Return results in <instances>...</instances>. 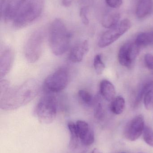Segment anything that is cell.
<instances>
[{"label":"cell","instance_id":"30","mask_svg":"<svg viewBox=\"0 0 153 153\" xmlns=\"http://www.w3.org/2000/svg\"><path fill=\"white\" fill-rule=\"evenodd\" d=\"M91 153H102L100 151L98 148H95L93 150Z\"/></svg>","mask_w":153,"mask_h":153},{"label":"cell","instance_id":"28","mask_svg":"<svg viewBox=\"0 0 153 153\" xmlns=\"http://www.w3.org/2000/svg\"><path fill=\"white\" fill-rule=\"evenodd\" d=\"M106 2L109 6L111 8H119L123 3V0H106Z\"/></svg>","mask_w":153,"mask_h":153},{"label":"cell","instance_id":"6","mask_svg":"<svg viewBox=\"0 0 153 153\" xmlns=\"http://www.w3.org/2000/svg\"><path fill=\"white\" fill-rule=\"evenodd\" d=\"M131 26V22L129 19L123 20L102 35L99 39L98 45L102 48L108 46L128 31Z\"/></svg>","mask_w":153,"mask_h":153},{"label":"cell","instance_id":"10","mask_svg":"<svg viewBox=\"0 0 153 153\" xmlns=\"http://www.w3.org/2000/svg\"><path fill=\"white\" fill-rule=\"evenodd\" d=\"M76 130L81 142L85 146L91 145L94 142V134L88 123L79 120L75 123Z\"/></svg>","mask_w":153,"mask_h":153},{"label":"cell","instance_id":"5","mask_svg":"<svg viewBox=\"0 0 153 153\" xmlns=\"http://www.w3.org/2000/svg\"><path fill=\"white\" fill-rule=\"evenodd\" d=\"M68 81V71L66 68L61 67L46 77L44 86L49 92H59L66 87Z\"/></svg>","mask_w":153,"mask_h":153},{"label":"cell","instance_id":"20","mask_svg":"<svg viewBox=\"0 0 153 153\" xmlns=\"http://www.w3.org/2000/svg\"><path fill=\"white\" fill-rule=\"evenodd\" d=\"M125 106V101L121 96H118L113 100L110 104L111 111L116 115L121 114L124 111Z\"/></svg>","mask_w":153,"mask_h":153},{"label":"cell","instance_id":"8","mask_svg":"<svg viewBox=\"0 0 153 153\" xmlns=\"http://www.w3.org/2000/svg\"><path fill=\"white\" fill-rule=\"evenodd\" d=\"M140 49L135 41L124 44L118 53V58L119 63L127 68L131 67L138 56Z\"/></svg>","mask_w":153,"mask_h":153},{"label":"cell","instance_id":"1","mask_svg":"<svg viewBox=\"0 0 153 153\" xmlns=\"http://www.w3.org/2000/svg\"><path fill=\"white\" fill-rule=\"evenodd\" d=\"M38 82L35 79L27 80L16 87L0 91V108L5 111L19 108L30 102L40 91Z\"/></svg>","mask_w":153,"mask_h":153},{"label":"cell","instance_id":"18","mask_svg":"<svg viewBox=\"0 0 153 153\" xmlns=\"http://www.w3.org/2000/svg\"><path fill=\"white\" fill-rule=\"evenodd\" d=\"M101 95H98L94 98L93 102V111L95 118L98 120L103 119L105 116V109Z\"/></svg>","mask_w":153,"mask_h":153},{"label":"cell","instance_id":"25","mask_svg":"<svg viewBox=\"0 0 153 153\" xmlns=\"http://www.w3.org/2000/svg\"><path fill=\"white\" fill-rule=\"evenodd\" d=\"M144 102L146 109H153V88L149 90L144 97Z\"/></svg>","mask_w":153,"mask_h":153},{"label":"cell","instance_id":"31","mask_svg":"<svg viewBox=\"0 0 153 153\" xmlns=\"http://www.w3.org/2000/svg\"></svg>","mask_w":153,"mask_h":153},{"label":"cell","instance_id":"29","mask_svg":"<svg viewBox=\"0 0 153 153\" xmlns=\"http://www.w3.org/2000/svg\"><path fill=\"white\" fill-rule=\"evenodd\" d=\"M73 1L74 0H62V4L65 7H70L72 5Z\"/></svg>","mask_w":153,"mask_h":153},{"label":"cell","instance_id":"3","mask_svg":"<svg viewBox=\"0 0 153 153\" xmlns=\"http://www.w3.org/2000/svg\"><path fill=\"white\" fill-rule=\"evenodd\" d=\"M44 0H24L13 20V26L22 28L35 21L41 14Z\"/></svg>","mask_w":153,"mask_h":153},{"label":"cell","instance_id":"11","mask_svg":"<svg viewBox=\"0 0 153 153\" xmlns=\"http://www.w3.org/2000/svg\"><path fill=\"white\" fill-rule=\"evenodd\" d=\"M14 60L13 50L6 47L1 51L0 56V76L2 79L10 71Z\"/></svg>","mask_w":153,"mask_h":153},{"label":"cell","instance_id":"2","mask_svg":"<svg viewBox=\"0 0 153 153\" xmlns=\"http://www.w3.org/2000/svg\"><path fill=\"white\" fill-rule=\"evenodd\" d=\"M71 34L63 22L57 19L50 24L49 30V42L51 51L55 55L63 54L70 44Z\"/></svg>","mask_w":153,"mask_h":153},{"label":"cell","instance_id":"16","mask_svg":"<svg viewBox=\"0 0 153 153\" xmlns=\"http://www.w3.org/2000/svg\"><path fill=\"white\" fill-rule=\"evenodd\" d=\"M120 15L117 12H110L103 16L102 24L104 27L110 29L115 27L119 23Z\"/></svg>","mask_w":153,"mask_h":153},{"label":"cell","instance_id":"26","mask_svg":"<svg viewBox=\"0 0 153 153\" xmlns=\"http://www.w3.org/2000/svg\"><path fill=\"white\" fill-rule=\"evenodd\" d=\"M88 7L87 6H83L80 9V16L83 23L85 25L89 23V19H88Z\"/></svg>","mask_w":153,"mask_h":153},{"label":"cell","instance_id":"19","mask_svg":"<svg viewBox=\"0 0 153 153\" xmlns=\"http://www.w3.org/2000/svg\"><path fill=\"white\" fill-rule=\"evenodd\" d=\"M67 126L70 134L69 147L72 149H76L78 146V143L80 140L76 130V125L75 123L71 121L68 123Z\"/></svg>","mask_w":153,"mask_h":153},{"label":"cell","instance_id":"7","mask_svg":"<svg viewBox=\"0 0 153 153\" xmlns=\"http://www.w3.org/2000/svg\"><path fill=\"white\" fill-rule=\"evenodd\" d=\"M43 38L40 33H34L28 39L24 48L26 60L30 63H35L40 58L43 51Z\"/></svg>","mask_w":153,"mask_h":153},{"label":"cell","instance_id":"15","mask_svg":"<svg viewBox=\"0 0 153 153\" xmlns=\"http://www.w3.org/2000/svg\"><path fill=\"white\" fill-rule=\"evenodd\" d=\"M152 0H139L137 6L136 14L138 19L145 18L153 10Z\"/></svg>","mask_w":153,"mask_h":153},{"label":"cell","instance_id":"22","mask_svg":"<svg viewBox=\"0 0 153 153\" xmlns=\"http://www.w3.org/2000/svg\"><path fill=\"white\" fill-rule=\"evenodd\" d=\"M78 95L81 101L86 105L91 106L93 105L94 98L88 91L84 90L79 91Z\"/></svg>","mask_w":153,"mask_h":153},{"label":"cell","instance_id":"12","mask_svg":"<svg viewBox=\"0 0 153 153\" xmlns=\"http://www.w3.org/2000/svg\"><path fill=\"white\" fill-rule=\"evenodd\" d=\"M89 44L88 40H85L76 44L71 49L69 59L74 63L81 62L85 55L89 52Z\"/></svg>","mask_w":153,"mask_h":153},{"label":"cell","instance_id":"27","mask_svg":"<svg viewBox=\"0 0 153 153\" xmlns=\"http://www.w3.org/2000/svg\"><path fill=\"white\" fill-rule=\"evenodd\" d=\"M145 62L148 69L153 71V55L146 54L145 56Z\"/></svg>","mask_w":153,"mask_h":153},{"label":"cell","instance_id":"9","mask_svg":"<svg viewBox=\"0 0 153 153\" xmlns=\"http://www.w3.org/2000/svg\"><path fill=\"white\" fill-rule=\"evenodd\" d=\"M143 116L139 115L134 117L128 124L124 131V135L127 140L136 141L141 136L145 128Z\"/></svg>","mask_w":153,"mask_h":153},{"label":"cell","instance_id":"32","mask_svg":"<svg viewBox=\"0 0 153 153\" xmlns=\"http://www.w3.org/2000/svg\"></svg>","mask_w":153,"mask_h":153},{"label":"cell","instance_id":"23","mask_svg":"<svg viewBox=\"0 0 153 153\" xmlns=\"http://www.w3.org/2000/svg\"><path fill=\"white\" fill-rule=\"evenodd\" d=\"M93 65L96 73L99 75L102 74L105 69V65L102 60L101 54L95 56L93 61Z\"/></svg>","mask_w":153,"mask_h":153},{"label":"cell","instance_id":"13","mask_svg":"<svg viewBox=\"0 0 153 153\" xmlns=\"http://www.w3.org/2000/svg\"><path fill=\"white\" fill-rule=\"evenodd\" d=\"M24 1V0H9L3 12L5 21H13Z\"/></svg>","mask_w":153,"mask_h":153},{"label":"cell","instance_id":"4","mask_svg":"<svg viewBox=\"0 0 153 153\" xmlns=\"http://www.w3.org/2000/svg\"><path fill=\"white\" fill-rule=\"evenodd\" d=\"M57 107L56 98L54 95L48 93L42 96L36 108L39 120L43 124L52 123L56 117Z\"/></svg>","mask_w":153,"mask_h":153},{"label":"cell","instance_id":"17","mask_svg":"<svg viewBox=\"0 0 153 153\" xmlns=\"http://www.w3.org/2000/svg\"><path fill=\"white\" fill-rule=\"evenodd\" d=\"M135 42L140 48L152 45H153V31L140 33L137 37Z\"/></svg>","mask_w":153,"mask_h":153},{"label":"cell","instance_id":"14","mask_svg":"<svg viewBox=\"0 0 153 153\" xmlns=\"http://www.w3.org/2000/svg\"><path fill=\"white\" fill-rule=\"evenodd\" d=\"M100 94L108 102L116 98V90L114 85L107 80H103L100 84Z\"/></svg>","mask_w":153,"mask_h":153},{"label":"cell","instance_id":"24","mask_svg":"<svg viewBox=\"0 0 153 153\" xmlns=\"http://www.w3.org/2000/svg\"><path fill=\"white\" fill-rule=\"evenodd\" d=\"M144 140L147 144L153 147V130L148 126L145 127L144 129Z\"/></svg>","mask_w":153,"mask_h":153},{"label":"cell","instance_id":"21","mask_svg":"<svg viewBox=\"0 0 153 153\" xmlns=\"http://www.w3.org/2000/svg\"><path fill=\"white\" fill-rule=\"evenodd\" d=\"M152 88H153V82L146 83L142 86L137 95L136 98L134 102V107H137L139 105L146 94L149 90H151Z\"/></svg>","mask_w":153,"mask_h":153}]
</instances>
